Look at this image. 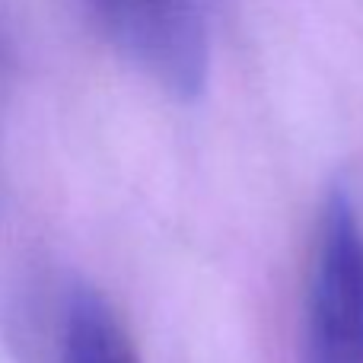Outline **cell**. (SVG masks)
Returning a JSON list of instances; mask_svg holds the SVG:
<instances>
[{
	"instance_id": "277c9868",
	"label": "cell",
	"mask_w": 363,
	"mask_h": 363,
	"mask_svg": "<svg viewBox=\"0 0 363 363\" xmlns=\"http://www.w3.org/2000/svg\"><path fill=\"white\" fill-rule=\"evenodd\" d=\"M83 4H86V10L93 13V16L99 19V23H106L108 13L115 10V4H118V0H83Z\"/></svg>"
},
{
	"instance_id": "3957f363",
	"label": "cell",
	"mask_w": 363,
	"mask_h": 363,
	"mask_svg": "<svg viewBox=\"0 0 363 363\" xmlns=\"http://www.w3.org/2000/svg\"><path fill=\"white\" fill-rule=\"evenodd\" d=\"M61 357L64 363H144L115 309L93 287H74L64 296Z\"/></svg>"
},
{
	"instance_id": "6da1fadb",
	"label": "cell",
	"mask_w": 363,
	"mask_h": 363,
	"mask_svg": "<svg viewBox=\"0 0 363 363\" xmlns=\"http://www.w3.org/2000/svg\"><path fill=\"white\" fill-rule=\"evenodd\" d=\"M303 357L306 363H363V223L345 185L325 194L315 223Z\"/></svg>"
},
{
	"instance_id": "7a4b0ae2",
	"label": "cell",
	"mask_w": 363,
	"mask_h": 363,
	"mask_svg": "<svg viewBox=\"0 0 363 363\" xmlns=\"http://www.w3.org/2000/svg\"><path fill=\"white\" fill-rule=\"evenodd\" d=\"M102 26L169 96L204 93L211 74L207 0H118Z\"/></svg>"
}]
</instances>
